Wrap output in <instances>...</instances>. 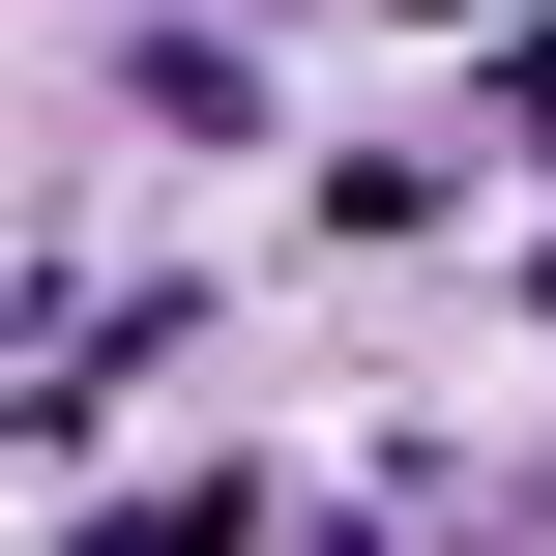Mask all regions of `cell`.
<instances>
[{
	"mask_svg": "<svg viewBox=\"0 0 556 556\" xmlns=\"http://www.w3.org/2000/svg\"><path fill=\"white\" fill-rule=\"evenodd\" d=\"M117 88H147L176 147H264V59H235V29H117Z\"/></svg>",
	"mask_w": 556,
	"mask_h": 556,
	"instance_id": "1",
	"label": "cell"
},
{
	"mask_svg": "<svg viewBox=\"0 0 556 556\" xmlns=\"http://www.w3.org/2000/svg\"><path fill=\"white\" fill-rule=\"evenodd\" d=\"M469 205V147H323V264H381V235H440Z\"/></svg>",
	"mask_w": 556,
	"mask_h": 556,
	"instance_id": "2",
	"label": "cell"
}]
</instances>
